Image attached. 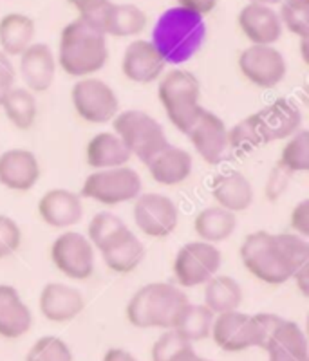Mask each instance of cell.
I'll list each match as a JSON object with an SVG mask.
<instances>
[{
	"mask_svg": "<svg viewBox=\"0 0 309 361\" xmlns=\"http://www.w3.org/2000/svg\"><path fill=\"white\" fill-rule=\"evenodd\" d=\"M109 62L107 37L80 18L69 22L60 33L56 63L69 76L85 78Z\"/></svg>",
	"mask_w": 309,
	"mask_h": 361,
	"instance_id": "obj_1",
	"label": "cell"
},
{
	"mask_svg": "<svg viewBox=\"0 0 309 361\" xmlns=\"http://www.w3.org/2000/svg\"><path fill=\"white\" fill-rule=\"evenodd\" d=\"M188 304L181 288L152 282L138 289L127 304L128 324L138 329H172Z\"/></svg>",
	"mask_w": 309,
	"mask_h": 361,
	"instance_id": "obj_2",
	"label": "cell"
},
{
	"mask_svg": "<svg viewBox=\"0 0 309 361\" xmlns=\"http://www.w3.org/2000/svg\"><path fill=\"white\" fill-rule=\"evenodd\" d=\"M157 82L161 107L165 109L170 123L186 134L205 111L201 105V83L198 76L186 69H172L163 73Z\"/></svg>",
	"mask_w": 309,
	"mask_h": 361,
	"instance_id": "obj_3",
	"label": "cell"
},
{
	"mask_svg": "<svg viewBox=\"0 0 309 361\" xmlns=\"http://www.w3.org/2000/svg\"><path fill=\"white\" fill-rule=\"evenodd\" d=\"M241 260L252 276L268 286H282L289 282L293 266L282 251L277 233L255 231L241 244Z\"/></svg>",
	"mask_w": 309,
	"mask_h": 361,
	"instance_id": "obj_4",
	"label": "cell"
},
{
	"mask_svg": "<svg viewBox=\"0 0 309 361\" xmlns=\"http://www.w3.org/2000/svg\"><path fill=\"white\" fill-rule=\"evenodd\" d=\"M112 128L121 137L132 156L149 163L169 145L165 128L157 119L143 111H121L112 119Z\"/></svg>",
	"mask_w": 309,
	"mask_h": 361,
	"instance_id": "obj_5",
	"label": "cell"
},
{
	"mask_svg": "<svg viewBox=\"0 0 309 361\" xmlns=\"http://www.w3.org/2000/svg\"><path fill=\"white\" fill-rule=\"evenodd\" d=\"M143 188L140 173L128 164L116 169L96 170L83 180L80 195L103 206H118L131 202Z\"/></svg>",
	"mask_w": 309,
	"mask_h": 361,
	"instance_id": "obj_6",
	"label": "cell"
},
{
	"mask_svg": "<svg viewBox=\"0 0 309 361\" xmlns=\"http://www.w3.org/2000/svg\"><path fill=\"white\" fill-rule=\"evenodd\" d=\"M223 264V253L215 244L195 240L179 247L174 259L172 271L179 288H199L214 275Z\"/></svg>",
	"mask_w": 309,
	"mask_h": 361,
	"instance_id": "obj_7",
	"label": "cell"
},
{
	"mask_svg": "<svg viewBox=\"0 0 309 361\" xmlns=\"http://www.w3.org/2000/svg\"><path fill=\"white\" fill-rule=\"evenodd\" d=\"M71 103L76 114L87 123H109L120 112L114 89L95 76L80 78L71 87Z\"/></svg>",
	"mask_w": 309,
	"mask_h": 361,
	"instance_id": "obj_8",
	"label": "cell"
},
{
	"mask_svg": "<svg viewBox=\"0 0 309 361\" xmlns=\"http://www.w3.org/2000/svg\"><path fill=\"white\" fill-rule=\"evenodd\" d=\"M51 260L63 276L82 282L95 273V246L85 235L66 230L51 244Z\"/></svg>",
	"mask_w": 309,
	"mask_h": 361,
	"instance_id": "obj_9",
	"label": "cell"
},
{
	"mask_svg": "<svg viewBox=\"0 0 309 361\" xmlns=\"http://www.w3.org/2000/svg\"><path fill=\"white\" fill-rule=\"evenodd\" d=\"M134 224L150 238H165L176 231L179 222V209L176 202L163 193H140L132 208Z\"/></svg>",
	"mask_w": 309,
	"mask_h": 361,
	"instance_id": "obj_10",
	"label": "cell"
},
{
	"mask_svg": "<svg viewBox=\"0 0 309 361\" xmlns=\"http://www.w3.org/2000/svg\"><path fill=\"white\" fill-rule=\"evenodd\" d=\"M239 71L248 83L259 89H273L288 73L282 53L273 45L250 44L239 54Z\"/></svg>",
	"mask_w": 309,
	"mask_h": 361,
	"instance_id": "obj_11",
	"label": "cell"
},
{
	"mask_svg": "<svg viewBox=\"0 0 309 361\" xmlns=\"http://www.w3.org/2000/svg\"><path fill=\"white\" fill-rule=\"evenodd\" d=\"M166 67V54L156 42L134 40L127 45L121 60V71L125 78L132 83L157 82Z\"/></svg>",
	"mask_w": 309,
	"mask_h": 361,
	"instance_id": "obj_12",
	"label": "cell"
},
{
	"mask_svg": "<svg viewBox=\"0 0 309 361\" xmlns=\"http://www.w3.org/2000/svg\"><path fill=\"white\" fill-rule=\"evenodd\" d=\"M195 152L208 164L223 163L230 156V141H228V127L215 112L202 111L194 127L186 132Z\"/></svg>",
	"mask_w": 309,
	"mask_h": 361,
	"instance_id": "obj_13",
	"label": "cell"
},
{
	"mask_svg": "<svg viewBox=\"0 0 309 361\" xmlns=\"http://www.w3.org/2000/svg\"><path fill=\"white\" fill-rule=\"evenodd\" d=\"M253 116L257 119L264 143L284 141L302 128L301 107L288 98L275 99Z\"/></svg>",
	"mask_w": 309,
	"mask_h": 361,
	"instance_id": "obj_14",
	"label": "cell"
},
{
	"mask_svg": "<svg viewBox=\"0 0 309 361\" xmlns=\"http://www.w3.org/2000/svg\"><path fill=\"white\" fill-rule=\"evenodd\" d=\"M210 338L224 353H243L255 347V329L252 314L235 309L214 316Z\"/></svg>",
	"mask_w": 309,
	"mask_h": 361,
	"instance_id": "obj_15",
	"label": "cell"
},
{
	"mask_svg": "<svg viewBox=\"0 0 309 361\" xmlns=\"http://www.w3.org/2000/svg\"><path fill=\"white\" fill-rule=\"evenodd\" d=\"M237 24L244 38L250 44L257 45H275L281 40L284 31L279 13L273 9V6L257 4V2H248L241 9Z\"/></svg>",
	"mask_w": 309,
	"mask_h": 361,
	"instance_id": "obj_16",
	"label": "cell"
},
{
	"mask_svg": "<svg viewBox=\"0 0 309 361\" xmlns=\"http://www.w3.org/2000/svg\"><path fill=\"white\" fill-rule=\"evenodd\" d=\"M38 307L42 316L53 324H67L82 314L85 298L82 291L62 282H51L42 288L38 296Z\"/></svg>",
	"mask_w": 309,
	"mask_h": 361,
	"instance_id": "obj_17",
	"label": "cell"
},
{
	"mask_svg": "<svg viewBox=\"0 0 309 361\" xmlns=\"http://www.w3.org/2000/svg\"><path fill=\"white\" fill-rule=\"evenodd\" d=\"M40 161L28 148L0 152V185L11 192H29L40 179Z\"/></svg>",
	"mask_w": 309,
	"mask_h": 361,
	"instance_id": "obj_18",
	"label": "cell"
},
{
	"mask_svg": "<svg viewBox=\"0 0 309 361\" xmlns=\"http://www.w3.org/2000/svg\"><path fill=\"white\" fill-rule=\"evenodd\" d=\"M42 222L54 230H67L78 224L83 217L82 195L66 188H53L38 201Z\"/></svg>",
	"mask_w": 309,
	"mask_h": 361,
	"instance_id": "obj_19",
	"label": "cell"
},
{
	"mask_svg": "<svg viewBox=\"0 0 309 361\" xmlns=\"http://www.w3.org/2000/svg\"><path fill=\"white\" fill-rule=\"evenodd\" d=\"M20 78L31 92H46L56 76V56L47 44L33 42L20 54Z\"/></svg>",
	"mask_w": 309,
	"mask_h": 361,
	"instance_id": "obj_20",
	"label": "cell"
},
{
	"mask_svg": "<svg viewBox=\"0 0 309 361\" xmlns=\"http://www.w3.org/2000/svg\"><path fill=\"white\" fill-rule=\"evenodd\" d=\"M33 327V314L17 288L0 283V338L18 340Z\"/></svg>",
	"mask_w": 309,
	"mask_h": 361,
	"instance_id": "obj_21",
	"label": "cell"
},
{
	"mask_svg": "<svg viewBox=\"0 0 309 361\" xmlns=\"http://www.w3.org/2000/svg\"><path fill=\"white\" fill-rule=\"evenodd\" d=\"M147 166L156 183L163 186H176L188 179L194 169V161L185 148L166 145L147 163Z\"/></svg>",
	"mask_w": 309,
	"mask_h": 361,
	"instance_id": "obj_22",
	"label": "cell"
},
{
	"mask_svg": "<svg viewBox=\"0 0 309 361\" xmlns=\"http://www.w3.org/2000/svg\"><path fill=\"white\" fill-rule=\"evenodd\" d=\"M99 253H102L103 262L109 269L118 273V275H128L132 271H136L138 266L143 262L145 246L136 237V233L131 228H127Z\"/></svg>",
	"mask_w": 309,
	"mask_h": 361,
	"instance_id": "obj_23",
	"label": "cell"
},
{
	"mask_svg": "<svg viewBox=\"0 0 309 361\" xmlns=\"http://www.w3.org/2000/svg\"><path fill=\"white\" fill-rule=\"evenodd\" d=\"M212 197L221 208L241 214L253 204V186L250 179L241 172L221 173L214 179Z\"/></svg>",
	"mask_w": 309,
	"mask_h": 361,
	"instance_id": "obj_24",
	"label": "cell"
},
{
	"mask_svg": "<svg viewBox=\"0 0 309 361\" xmlns=\"http://www.w3.org/2000/svg\"><path fill=\"white\" fill-rule=\"evenodd\" d=\"M132 154L116 132H99L85 147V161L95 170L116 169L131 161Z\"/></svg>",
	"mask_w": 309,
	"mask_h": 361,
	"instance_id": "obj_25",
	"label": "cell"
},
{
	"mask_svg": "<svg viewBox=\"0 0 309 361\" xmlns=\"http://www.w3.org/2000/svg\"><path fill=\"white\" fill-rule=\"evenodd\" d=\"M37 37V24L24 13H8L0 18V49L8 56H20Z\"/></svg>",
	"mask_w": 309,
	"mask_h": 361,
	"instance_id": "obj_26",
	"label": "cell"
},
{
	"mask_svg": "<svg viewBox=\"0 0 309 361\" xmlns=\"http://www.w3.org/2000/svg\"><path fill=\"white\" fill-rule=\"evenodd\" d=\"M244 293L241 283L228 275H214L202 283V304L214 314L235 311L243 304Z\"/></svg>",
	"mask_w": 309,
	"mask_h": 361,
	"instance_id": "obj_27",
	"label": "cell"
},
{
	"mask_svg": "<svg viewBox=\"0 0 309 361\" xmlns=\"http://www.w3.org/2000/svg\"><path fill=\"white\" fill-rule=\"evenodd\" d=\"M235 228H237V214L217 204L201 209L194 221V230L199 240L210 244H219L230 238Z\"/></svg>",
	"mask_w": 309,
	"mask_h": 361,
	"instance_id": "obj_28",
	"label": "cell"
},
{
	"mask_svg": "<svg viewBox=\"0 0 309 361\" xmlns=\"http://www.w3.org/2000/svg\"><path fill=\"white\" fill-rule=\"evenodd\" d=\"M149 24L147 13L134 4H114L109 8L103 33L105 37L114 38H131L143 33Z\"/></svg>",
	"mask_w": 309,
	"mask_h": 361,
	"instance_id": "obj_29",
	"label": "cell"
},
{
	"mask_svg": "<svg viewBox=\"0 0 309 361\" xmlns=\"http://www.w3.org/2000/svg\"><path fill=\"white\" fill-rule=\"evenodd\" d=\"M0 107L4 109V114L9 119V123L18 130H29L37 121V98H35V92H31L25 87H13Z\"/></svg>",
	"mask_w": 309,
	"mask_h": 361,
	"instance_id": "obj_30",
	"label": "cell"
},
{
	"mask_svg": "<svg viewBox=\"0 0 309 361\" xmlns=\"http://www.w3.org/2000/svg\"><path fill=\"white\" fill-rule=\"evenodd\" d=\"M214 316V312L205 304H190L188 302L172 329L190 343L202 341L210 338Z\"/></svg>",
	"mask_w": 309,
	"mask_h": 361,
	"instance_id": "obj_31",
	"label": "cell"
},
{
	"mask_svg": "<svg viewBox=\"0 0 309 361\" xmlns=\"http://www.w3.org/2000/svg\"><path fill=\"white\" fill-rule=\"evenodd\" d=\"M152 361H201L202 357L194 350V343L179 336L174 329H166L152 345Z\"/></svg>",
	"mask_w": 309,
	"mask_h": 361,
	"instance_id": "obj_32",
	"label": "cell"
},
{
	"mask_svg": "<svg viewBox=\"0 0 309 361\" xmlns=\"http://www.w3.org/2000/svg\"><path fill=\"white\" fill-rule=\"evenodd\" d=\"M266 353H277V350H282V353H295V354H309L308 353V340H305V334L298 324L291 320H284L282 318L279 322V325L273 331L272 338L268 340L266 347H264Z\"/></svg>",
	"mask_w": 309,
	"mask_h": 361,
	"instance_id": "obj_33",
	"label": "cell"
},
{
	"mask_svg": "<svg viewBox=\"0 0 309 361\" xmlns=\"http://www.w3.org/2000/svg\"><path fill=\"white\" fill-rule=\"evenodd\" d=\"M279 166L289 172L291 176L295 173H305L309 170V132L301 128L297 134L286 140L284 148L281 152Z\"/></svg>",
	"mask_w": 309,
	"mask_h": 361,
	"instance_id": "obj_34",
	"label": "cell"
},
{
	"mask_svg": "<svg viewBox=\"0 0 309 361\" xmlns=\"http://www.w3.org/2000/svg\"><path fill=\"white\" fill-rule=\"evenodd\" d=\"M127 228L128 226L116 214H111V212H99V214H96L95 217L91 219L89 226H87L85 237L91 240V244L96 250L102 251L103 247L109 246V244H111L121 231L127 230Z\"/></svg>",
	"mask_w": 309,
	"mask_h": 361,
	"instance_id": "obj_35",
	"label": "cell"
},
{
	"mask_svg": "<svg viewBox=\"0 0 309 361\" xmlns=\"http://www.w3.org/2000/svg\"><path fill=\"white\" fill-rule=\"evenodd\" d=\"M228 141H230L231 152L246 154L250 150L262 147L264 141L255 116H248V118L241 119L239 123H235L234 127L228 128Z\"/></svg>",
	"mask_w": 309,
	"mask_h": 361,
	"instance_id": "obj_36",
	"label": "cell"
},
{
	"mask_svg": "<svg viewBox=\"0 0 309 361\" xmlns=\"http://www.w3.org/2000/svg\"><path fill=\"white\" fill-rule=\"evenodd\" d=\"M279 18L282 27L298 38H309V0H282Z\"/></svg>",
	"mask_w": 309,
	"mask_h": 361,
	"instance_id": "obj_37",
	"label": "cell"
},
{
	"mask_svg": "<svg viewBox=\"0 0 309 361\" xmlns=\"http://www.w3.org/2000/svg\"><path fill=\"white\" fill-rule=\"evenodd\" d=\"M25 361H73V350L58 336H42L31 345Z\"/></svg>",
	"mask_w": 309,
	"mask_h": 361,
	"instance_id": "obj_38",
	"label": "cell"
},
{
	"mask_svg": "<svg viewBox=\"0 0 309 361\" xmlns=\"http://www.w3.org/2000/svg\"><path fill=\"white\" fill-rule=\"evenodd\" d=\"M22 246V230L9 215L0 214V260L9 259Z\"/></svg>",
	"mask_w": 309,
	"mask_h": 361,
	"instance_id": "obj_39",
	"label": "cell"
},
{
	"mask_svg": "<svg viewBox=\"0 0 309 361\" xmlns=\"http://www.w3.org/2000/svg\"><path fill=\"white\" fill-rule=\"evenodd\" d=\"M277 238H279V244H281L288 260L291 262L293 269H298L309 262V244L305 237H301V235L291 231V233H277Z\"/></svg>",
	"mask_w": 309,
	"mask_h": 361,
	"instance_id": "obj_40",
	"label": "cell"
},
{
	"mask_svg": "<svg viewBox=\"0 0 309 361\" xmlns=\"http://www.w3.org/2000/svg\"><path fill=\"white\" fill-rule=\"evenodd\" d=\"M111 4V0H87V2H83L82 6L76 8L78 18L82 22H85L87 25H91V27L98 29V31L103 33V25H105V18H107Z\"/></svg>",
	"mask_w": 309,
	"mask_h": 361,
	"instance_id": "obj_41",
	"label": "cell"
},
{
	"mask_svg": "<svg viewBox=\"0 0 309 361\" xmlns=\"http://www.w3.org/2000/svg\"><path fill=\"white\" fill-rule=\"evenodd\" d=\"M289 179H291V173L286 172L284 169H281V166L277 164L275 169L272 170V173L268 176V180H266V188H264L266 197H268L269 201H277V199L281 197L282 193L286 192V188H288Z\"/></svg>",
	"mask_w": 309,
	"mask_h": 361,
	"instance_id": "obj_42",
	"label": "cell"
},
{
	"mask_svg": "<svg viewBox=\"0 0 309 361\" xmlns=\"http://www.w3.org/2000/svg\"><path fill=\"white\" fill-rule=\"evenodd\" d=\"M15 82H17V71L11 63V56H8L4 51L0 49V105H2L9 90L15 87Z\"/></svg>",
	"mask_w": 309,
	"mask_h": 361,
	"instance_id": "obj_43",
	"label": "cell"
},
{
	"mask_svg": "<svg viewBox=\"0 0 309 361\" xmlns=\"http://www.w3.org/2000/svg\"><path fill=\"white\" fill-rule=\"evenodd\" d=\"M289 226H291L293 233L301 235V237H309V199H304L289 214Z\"/></svg>",
	"mask_w": 309,
	"mask_h": 361,
	"instance_id": "obj_44",
	"label": "cell"
},
{
	"mask_svg": "<svg viewBox=\"0 0 309 361\" xmlns=\"http://www.w3.org/2000/svg\"><path fill=\"white\" fill-rule=\"evenodd\" d=\"M179 4V8L183 11L194 15V17H202V15H208L215 9L217 6V0H176Z\"/></svg>",
	"mask_w": 309,
	"mask_h": 361,
	"instance_id": "obj_45",
	"label": "cell"
},
{
	"mask_svg": "<svg viewBox=\"0 0 309 361\" xmlns=\"http://www.w3.org/2000/svg\"><path fill=\"white\" fill-rule=\"evenodd\" d=\"M291 280L295 282L298 291L302 293V296H309V262L293 271Z\"/></svg>",
	"mask_w": 309,
	"mask_h": 361,
	"instance_id": "obj_46",
	"label": "cell"
},
{
	"mask_svg": "<svg viewBox=\"0 0 309 361\" xmlns=\"http://www.w3.org/2000/svg\"><path fill=\"white\" fill-rule=\"evenodd\" d=\"M102 361H138V357L132 353H128L127 349L114 347V349H109L107 353L103 354Z\"/></svg>",
	"mask_w": 309,
	"mask_h": 361,
	"instance_id": "obj_47",
	"label": "cell"
},
{
	"mask_svg": "<svg viewBox=\"0 0 309 361\" xmlns=\"http://www.w3.org/2000/svg\"><path fill=\"white\" fill-rule=\"evenodd\" d=\"M269 361H309V354H295V353H268Z\"/></svg>",
	"mask_w": 309,
	"mask_h": 361,
	"instance_id": "obj_48",
	"label": "cell"
},
{
	"mask_svg": "<svg viewBox=\"0 0 309 361\" xmlns=\"http://www.w3.org/2000/svg\"><path fill=\"white\" fill-rule=\"evenodd\" d=\"M250 2H257V4H266V6H279L282 0H250Z\"/></svg>",
	"mask_w": 309,
	"mask_h": 361,
	"instance_id": "obj_49",
	"label": "cell"
},
{
	"mask_svg": "<svg viewBox=\"0 0 309 361\" xmlns=\"http://www.w3.org/2000/svg\"><path fill=\"white\" fill-rule=\"evenodd\" d=\"M83 2H87V0H69V4L73 6V8H75V9L78 8V6H82Z\"/></svg>",
	"mask_w": 309,
	"mask_h": 361,
	"instance_id": "obj_50",
	"label": "cell"
},
{
	"mask_svg": "<svg viewBox=\"0 0 309 361\" xmlns=\"http://www.w3.org/2000/svg\"><path fill=\"white\" fill-rule=\"evenodd\" d=\"M201 361H210V360H205V357H202V360Z\"/></svg>",
	"mask_w": 309,
	"mask_h": 361,
	"instance_id": "obj_51",
	"label": "cell"
}]
</instances>
